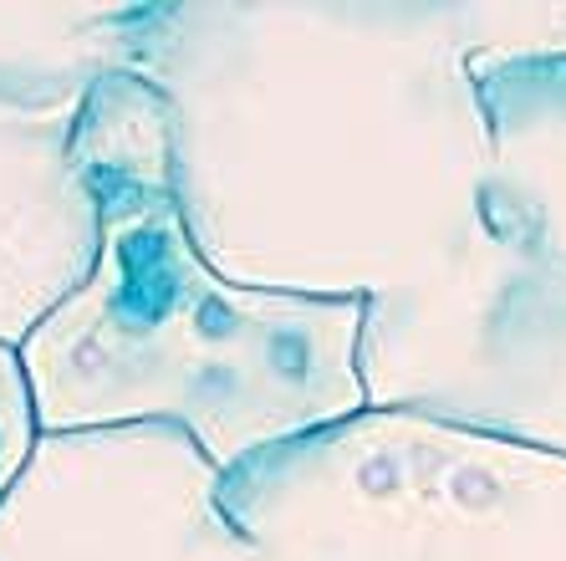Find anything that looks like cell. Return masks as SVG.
<instances>
[{
  "label": "cell",
  "instance_id": "3957f363",
  "mask_svg": "<svg viewBox=\"0 0 566 561\" xmlns=\"http://www.w3.org/2000/svg\"><path fill=\"white\" fill-rule=\"evenodd\" d=\"M474 82L505 240L566 271V56H480Z\"/></svg>",
  "mask_w": 566,
  "mask_h": 561
},
{
  "label": "cell",
  "instance_id": "6da1fadb",
  "mask_svg": "<svg viewBox=\"0 0 566 561\" xmlns=\"http://www.w3.org/2000/svg\"><path fill=\"white\" fill-rule=\"evenodd\" d=\"M480 56H566V6H138L128 31L214 276L357 301L378 414L566 455V271L501 230Z\"/></svg>",
  "mask_w": 566,
  "mask_h": 561
},
{
  "label": "cell",
  "instance_id": "7a4b0ae2",
  "mask_svg": "<svg viewBox=\"0 0 566 561\" xmlns=\"http://www.w3.org/2000/svg\"><path fill=\"white\" fill-rule=\"evenodd\" d=\"M97 195V266L31 342L46 429L169 424L235 470L368 414L363 307L245 291L214 276L174 195V118L154 82L107 72L72 133Z\"/></svg>",
  "mask_w": 566,
  "mask_h": 561
}]
</instances>
